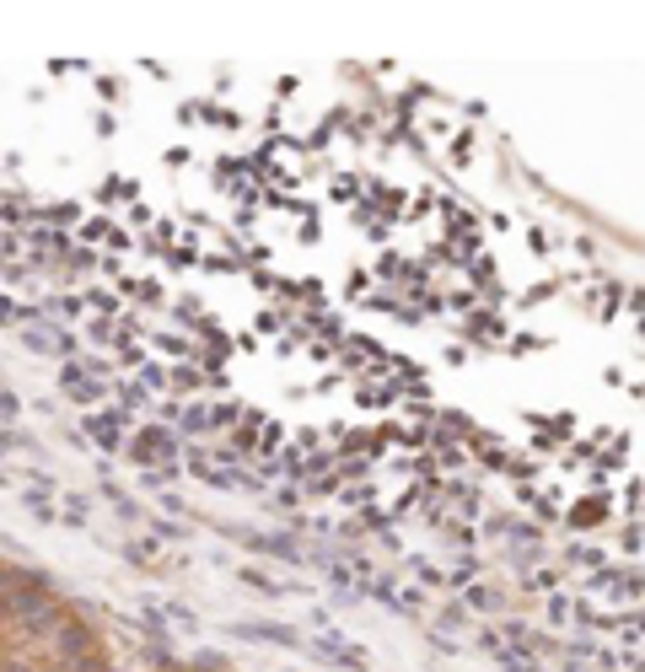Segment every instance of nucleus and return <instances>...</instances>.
<instances>
[{"label":"nucleus","mask_w":645,"mask_h":672,"mask_svg":"<svg viewBox=\"0 0 645 672\" xmlns=\"http://www.w3.org/2000/svg\"><path fill=\"white\" fill-rule=\"evenodd\" d=\"M312 651H318L323 662H334L339 672H371V656L361 646H350V640H339V635H318V640H312Z\"/></svg>","instance_id":"obj_1"},{"label":"nucleus","mask_w":645,"mask_h":672,"mask_svg":"<svg viewBox=\"0 0 645 672\" xmlns=\"http://www.w3.org/2000/svg\"><path fill=\"white\" fill-rule=\"evenodd\" d=\"M129 457H135V463H167L172 457V436L167 431H135V441H129Z\"/></svg>","instance_id":"obj_2"},{"label":"nucleus","mask_w":645,"mask_h":672,"mask_svg":"<svg viewBox=\"0 0 645 672\" xmlns=\"http://www.w3.org/2000/svg\"><path fill=\"white\" fill-rule=\"evenodd\" d=\"M92 436L103 441L108 452H119V441H124V414H119V409H113V414H97V420H92Z\"/></svg>","instance_id":"obj_3"},{"label":"nucleus","mask_w":645,"mask_h":672,"mask_svg":"<svg viewBox=\"0 0 645 672\" xmlns=\"http://www.w3.org/2000/svg\"><path fill=\"white\" fill-rule=\"evenodd\" d=\"M86 651H92V629H86V624H65L60 629V656H76V662H81Z\"/></svg>","instance_id":"obj_4"},{"label":"nucleus","mask_w":645,"mask_h":672,"mask_svg":"<svg viewBox=\"0 0 645 672\" xmlns=\"http://www.w3.org/2000/svg\"><path fill=\"white\" fill-rule=\"evenodd\" d=\"M253 549H264V554H280V560H301V549L291 538H248Z\"/></svg>","instance_id":"obj_5"},{"label":"nucleus","mask_w":645,"mask_h":672,"mask_svg":"<svg viewBox=\"0 0 645 672\" xmlns=\"http://www.w3.org/2000/svg\"><path fill=\"white\" fill-rule=\"evenodd\" d=\"M237 581H248L253 592H269V597H275V592H285V586H280V581H269L264 570H237Z\"/></svg>","instance_id":"obj_6"},{"label":"nucleus","mask_w":645,"mask_h":672,"mask_svg":"<svg viewBox=\"0 0 645 672\" xmlns=\"http://www.w3.org/2000/svg\"><path fill=\"white\" fill-rule=\"evenodd\" d=\"M468 608L495 613V608H500V592H490V586H468Z\"/></svg>","instance_id":"obj_7"},{"label":"nucleus","mask_w":645,"mask_h":672,"mask_svg":"<svg viewBox=\"0 0 645 672\" xmlns=\"http://www.w3.org/2000/svg\"><path fill=\"white\" fill-rule=\"evenodd\" d=\"M108 500H113V511H119V517H135V500H129L124 490H108Z\"/></svg>","instance_id":"obj_8"},{"label":"nucleus","mask_w":645,"mask_h":672,"mask_svg":"<svg viewBox=\"0 0 645 672\" xmlns=\"http://www.w3.org/2000/svg\"><path fill=\"white\" fill-rule=\"evenodd\" d=\"M17 409H22V404H17V393H11V388H0V420H11Z\"/></svg>","instance_id":"obj_9"},{"label":"nucleus","mask_w":645,"mask_h":672,"mask_svg":"<svg viewBox=\"0 0 645 672\" xmlns=\"http://www.w3.org/2000/svg\"><path fill=\"white\" fill-rule=\"evenodd\" d=\"M167 613H172V619H178L183 629H199V619H194V613H189V608H178V603H167Z\"/></svg>","instance_id":"obj_10"},{"label":"nucleus","mask_w":645,"mask_h":672,"mask_svg":"<svg viewBox=\"0 0 645 672\" xmlns=\"http://www.w3.org/2000/svg\"><path fill=\"white\" fill-rule=\"evenodd\" d=\"M60 382L65 388H81V366H60Z\"/></svg>","instance_id":"obj_11"},{"label":"nucleus","mask_w":645,"mask_h":672,"mask_svg":"<svg viewBox=\"0 0 645 672\" xmlns=\"http://www.w3.org/2000/svg\"><path fill=\"white\" fill-rule=\"evenodd\" d=\"M6 672H33V667H6Z\"/></svg>","instance_id":"obj_12"},{"label":"nucleus","mask_w":645,"mask_h":672,"mask_svg":"<svg viewBox=\"0 0 645 672\" xmlns=\"http://www.w3.org/2000/svg\"><path fill=\"white\" fill-rule=\"evenodd\" d=\"M0 619H6V608H0Z\"/></svg>","instance_id":"obj_13"}]
</instances>
